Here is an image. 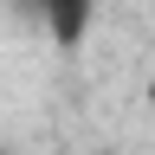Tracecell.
<instances>
[{
    "instance_id": "cell-2",
    "label": "cell",
    "mask_w": 155,
    "mask_h": 155,
    "mask_svg": "<svg viewBox=\"0 0 155 155\" xmlns=\"http://www.w3.org/2000/svg\"><path fill=\"white\" fill-rule=\"evenodd\" d=\"M0 155H13V149H0Z\"/></svg>"
},
{
    "instance_id": "cell-1",
    "label": "cell",
    "mask_w": 155,
    "mask_h": 155,
    "mask_svg": "<svg viewBox=\"0 0 155 155\" xmlns=\"http://www.w3.org/2000/svg\"><path fill=\"white\" fill-rule=\"evenodd\" d=\"M32 19H39V32L52 39L58 52H78L91 39V19H97V0H26Z\"/></svg>"
}]
</instances>
